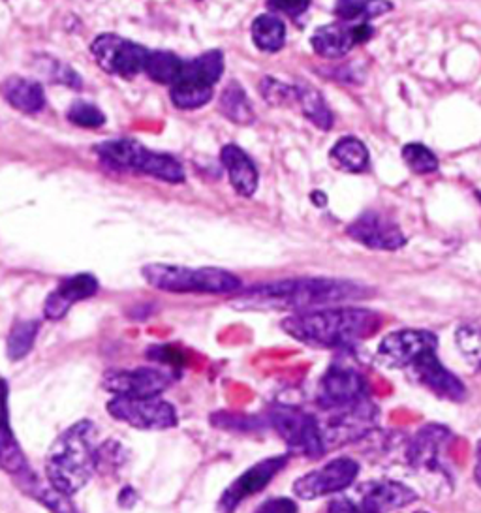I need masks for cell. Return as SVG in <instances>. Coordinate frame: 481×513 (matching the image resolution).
Wrapping results in <instances>:
<instances>
[{
  "mask_svg": "<svg viewBox=\"0 0 481 513\" xmlns=\"http://www.w3.org/2000/svg\"><path fill=\"white\" fill-rule=\"evenodd\" d=\"M357 472H359V465L354 459L350 457L333 459L324 467L301 476L294 483V493L303 500L327 497L350 487L356 482Z\"/></svg>",
  "mask_w": 481,
  "mask_h": 513,
  "instance_id": "8fae6325",
  "label": "cell"
},
{
  "mask_svg": "<svg viewBox=\"0 0 481 513\" xmlns=\"http://www.w3.org/2000/svg\"><path fill=\"white\" fill-rule=\"evenodd\" d=\"M373 27L369 23H331L322 25L312 34V49L324 59H339L348 55L354 47L361 46L373 38Z\"/></svg>",
  "mask_w": 481,
  "mask_h": 513,
  "instance_id": "7c38bea8",
  "label": "cell"
},
{
  "mask_svg": "<svg viewBox=\"0 0 481 513\" xmlns=\"http://www.w3.org/2000/svg\"><path fill=\"white\" fill-rule=\"evenodd\" d=\"M416 498V491L404 483L380 480L361 485L356 506L361 513H389L412 504Z\"/></svg>",
  "mask_w": 481,
  "mask_h": 513,
  "instance_id": "ac0fdd59",
  "label": "cell"
},
{
  "mask_svg": "<svg viewBox=\"0 0 481 513\" xmlns=\"http://www.w3.org/2000/svg\"><path fill=\"white\" fill-rule=\"evenodd\" d=\"M96 467L98 448L94 444V425L91 421H79L49 448L47 483L66 497H72L89 483Z\"/></svg>",
  "mask_w": 481,
  "mask_h": 513,
  "instance_id": "3957f363",
  "label": "cell"
},
{
  "mask_svg": "<svg viewBox=\"0 0 481 513\" xmlns=\"http://www.w3.org/2000/svg\"><path fill=\"white\" fill-rule=\"evenodd\" d=\"M27 487H31V493L34 497L38 498L42 504H46L47 508L51 512L55 513H74L72 506L68 504V497L59 493L55 487H51L49 483L42 485L36 480H31V483H27Z\"/></svg>",
  "mask_w": 481,
  "mask_h": 513,
  "instance_id": "d590c367",
  "label": "cell"
},
{
  "mask_svg": "<svg viewBox=\"0 0 481 513\" xmlns=\"http://www.w3.org/2000/svg\"><path fill=\"white\" fill-rule=\"evenodd\" d=\"M327 513H361L359 508L356 506V502L348 500V498H339V500H333L327 508Z\"/></svg>",
  "mask_w": 481,
  "mask_h": 513,
  "instance_id": "60d3db41",
  "label": "cell"
},
{
  "mask_svg": "<svg viewBox=\"0 0 481 513\" xmlns=\"http://www.w3.org/2000/svg\"><path fill=\"white\" fill-rule=\"evenodd\" d=\"M222 162L235 192L243 198H250L258 188V170L250 156L237 145H226L222 149Z\"/></svg>",
  "mask_w": 481,
  "mask_h": 513,
  "instance_id": "7402d4cb",
  "label": "cell"
},
{
  "mask_svg": "<svg viewBox=\"0 0 481 513\" xmlns=\"http://www.w3.org/2000/svg\"><path fill=\"white\" fill-rule=\"evenodd\" d=\"M66 117H68L70 123L81 126V128H98V126L106 123V115L96 108L94 104L83 102V100L74 102L70 109H68Z\"/></svg>",
  "mask_w": 481,
  "mask_h": 513,
  "instance_id": "e575fe53",
  "label": "cell"
},
{
  "mask_svg": "<svg viewBox=\"0 0 481 513\" xmlns=\"http://www.w3.org/2000/svg\"><path fill=\"white\" fill-rule=\"evenodd\" d=\"M312 202L316 203L318 207H324L327 203V198L324 196V192H320V190H314L312 192Z\"/></svg>",
  "mask_w": 481,
  "mask_h": 513,
  "instance_id": "7bdbcfd3",
  "label": "cell"
},
{
  "mask_svg": "<svg viewBox=\"0 0 481 513\" xmlns=\"http://www.w3.org/2000/svg\"><path fill=\"white\" fill-rule=\"evenodd\" d=\"M393 10L391 0H337L335 16L346 23H367L374 17L386 16Z\"/></svg>",
  "mask_w": 481,
  "mask_h": 513,
  "instance_id": "484cf974",
  "label": "cell"
},
{
  "mask_svg": "<svg viewBox=\"0 0 481 513\" xmlns=\"http://www.w3.org/2000/svg\"><path fill=\"white\" fill-rule=\"evenodd\" d=\"M183 66H185V61H181L170 51H151L147 57V64H145V74L156 83L173 85L181 76Z\"/></svg>",
  "mask_w": 481,
  "mask_h": 513,
  "instance_id": "f546056e",
  "label": "cell"
},
{
  "mask_svg": "<svg viewBox=\"0 0 481 513\" xmlns=\"http://www.w3.org/2000/svg\"><path fill=\"white\" fill-rule=\"evenodd\" d=\"M260 91L271 106H286L290 102H297V87L286 85L279 79L265 78L260 83Z\"/></svg>",
  "mask_w": 481,
  "mask_h": 513,
  "instance_id": "74e56055",
  "label": "cell"
},
{
  "mask_svg": "<svg viewBox=\"0 0 481 513\" xmlns=\"http://www.w3.org/2000/svg\"><path fill=\"white\" fill-rule=\"evenodd\" d=\"M331 162L346 173H361L369 168V151L365 143L354 136L341 138L329 151Z\"/></svg>",
  "mask_w": 481,
  "mask_h": 513,
  "instance_id": "d4e9b609",
  "label": "cell"
},
{
  "mask_svg": "<svg viewBox=\"0 0 481 513\" xmlns=\"http://www.w3.org/2000/svg\"><path fill=\"white\" fill-rule=\"evenodd\" d=\"M143 279L156 290L170 294H233L241 288V279L226 269L185 265L151 264L141 269Z\"/></svg>",
  "mask_w": 481,
  "mask_h": 513,
  "instance_id": "277c9868",
  "label": "cell"
},
{
  "mask_svg": "<svg viewBox=\"0 0 481 513\" xmlns=\"http://www.w3.org/2000/svg\"><path fill=\"white\" fill-rule=\"evenodd\" d=\"M346 234L367 249L397 250L406 245V237L397 222L376 211H367L357 217L346 228Z\"/></svg>",
  "mask_w": 481,
  "mask_h": 513,
  "instance_id": "5bb4252c",
  "label": "cell"
},
{
  "mask_svg": "<svg viewBox=\"0 0 481 513\" xmlns=\"http://www.w3.org/2000/svg\"><path fill=\"white\" fill-rule=\"evenodd\" d=\"M254 513H297V504L290 498H271Z\"/></svg>",
  "mask_w": 481,
  "mask_h": 513,
  "instance_id": "ab89813d",
  "label": "cell"
},
{
  "mask_svg": "<svg viewBox=\"0 0 481 513\" xmlns=\"http://www.w3.org/2000/svg\"><path fill=\"white\" fill-rule=\"evenodd\" d=\"M412 371L418 376L419 382L429 391H433L436 397L453 403L465 401L466 388L463 382L442 365V361L436 356V350H427L425 354H421L412 363Z\"/></svg>",
  "mask_w": 481,
  "mask_h": 513,
  "instance_id": "e0dca14e",
  "label": "cell"
},
{
  "mask_svg": "<svg viewBox=\"0 0 481 513\" xmlns=\"http://www.w3.org/2000/svg\"><path fill=\"white\" fill-rule=\"evenodd\" d=\"M252 42L260 51L277 53L286 42V27L275 14L256 17L252 23Z\"/></svg>",
  "mask_w": 481,
  "mask_h": 513,
  "instance_id": "4316f807",
  "label": "cell"
},
{
  "mask_svg": "<svg viewBox=\"0 0 481 513\" xmlns=\"http://www.w3.org/2000/svg\"><path fill=\"white\" fill-rule=\"evenodd\" d=\"M170 96L175 108H202L213 98V85L200 78L188 63H185L181 76L171 85Z\"/></svg>",
  "mask_w": 481,
  "mask_h": 513,
  "instance_id": "44dd1931",
  "label": "cell"
},
{
  "mask_svg": "<svg viewBox=\"0 0 481 513\" xmlns=\"http://www.w3.org/2000/svg\"><path fill=\"white\" fill-rule=\"evenodd\" d=\"M140 173L153 175L155 179L166 181L171 185L185 181L183 166L173 156L164 155V153H153V151H147Z\"/></svg>",
  "mask_w": 481,
  "mask_h": 513,
  "instance_id": "1f68e13d",
  "label": "cell"
},
{
  "mask_svg": "<svg viewBox=\"0 0 481 513\" xmlns=\"http://www.w3.org/2000/svg\"><path fill=\"white\" fill-rule=\"evenodd\" d=\"M286 463H288L286 455H275V457H269L265 461L256 463L247 472H243L220 498L222 512H232L245 498L264 491L265 485H269V482L279 474L280 470L286 467Z\"/></svg>",
  "mask_w": 481,
  "mask_h": 513,
  "instance_id": "2e32d148",
  "label": "cell"
},
{
  "mask_svg": "<svg viewBox=\"0 0 481 513\" xmlns=\"http://www.w3.org/2000/svg\"><path fill=\"white\" fill-rule=\"evenodd\" d=\"M403 160L414 173L427 175L438 170V158L423 143H406L403 147Z\"/></svg>",
  "mask_w": 481,
  "mask_h": 513,
  "instance_id": "836d02e7",
  "label": "cell"
},
{
  "mask_svg": "<svg viewBox=\"0 0 481 513\" xmlns=\"http://www.w3.org/2000/svg\"><path fill=\"white\" fill-rule=\"evenodd\" d=\"M0 93L12 108H16L21 113L34 115L46 106V93L42 85L32 79L17 78V76L8 78L2 83Z\"/></svg>",
  "mask_w": 481,
  "mask_h": 513,
  "instance_id": "603a6c76",
  "label": "cell"
},
{
  "mask_svg": "<svg viewBox=\"0 0 481 513\" xmlns=\"http://www.w3.org/2000/svg\"><path fill=\"white\" fill-rule=\"evenodd\" d=\"M98 292V280L89 273H79L70 279H64L57 290H53L46 299L44 314L47 320H61L78 301L89 299Z\"/></svg>",
  "mask_w": 481,
  "mask_h": 513,
  "instance_id": "d6986e66",
  "label": "cell"
},
{
  "mask_svg": "<svg viewBox=\"0 0 481 513\" xmlns=\"http://www.w3.org/2000/svg\"><path fill=\"white\" fill-rule=\"evenodd\" d=\"M438 339L433 333L423 329H401L389 333L384 341L380 342L378 354L391 367H412V363L425 354L427 350H436Z\"/></svg>",
  "mask_w": 481,
  "mask_h": 513,
  "instance_id": "9a60e30c",
  "label": "cell"
},
{
  "mask_svg": "<svg viewBox=\"0 0 481 513\" xmlns=\"http://www.w3.org/2000/svg\"><path fill=\"white\" fill-rule=\"evenodd\" d=\"M451 433L444 425H425L406 444V463L418 474L448 478L442 455Z\"/></svg>",
  "mask_w": 481,
  "mask_h": 513,
  "instance_id": "30bf717a",
  "label": "cell"
},
{
  "mask_svg": "<svg viewBox=\"0 0 481 513\" xmlns=\"http://www.w3.org/2000/svg\"><path fill=\"white\" fill-rule=\"evenodd\" d=\"M40 331V322L36 320H19L16 322L10 333H8V341H6V354L12 361H19L25 358L34 346L36 337Z\"/></svg>",
  "mask_w": 481,
  "mask_h": 513,
  "instance_id": "4dcf8cb0",
  "label": "cell"
},
{
  "mask_svg": "<svg viewBox=\"0 0 481 513\" xmlns=\"http://www.w3.org/2000/svg\"><path fill=\"white\" fill-rule=\"evenodd\" d=\"M474 478H476V483L481 487V440L478 442V448H476V467H474Z\"/></svg>",
  "mask_w": 481,
  "mask_h": 513,
  "instance_id": "b9f144b4",
  "label": "cell"
},
{
  "mask_svg": "<svg viewBox=\"0 0 481 513\" xmlns=\"http://www.w3.org/2000/svg\"><path fill=\"white\" fill-rule=\"evenodd\" d=\"M367 296L369 290L352 280L294 279L252 288L249 294L239 297L235 305H239V309H290L305 312L326 309V305Z\"/></svg>",
  "mask_w": 481,
  "mask_h": 513,
  "instance_id": "7a4b0ae2",
  "label": "cell"
},
{
  "mask_svg": "<svg viewBox=\"0 0 481 513\" xmlns=\"http://www.w3.org/2000/svg\"><path fill=\"white\" fill-rule=\"evenodd\" d=\"M329 414L331 418L327 423H320L326 450L367 436V433L376 427L378 420V410L369 401H361L357 405L339 410H329Z\"/></svg>",
  "mask_w": 481,
  "mask_h": 513,
  "instance_id": "9c48e42d",
  "label": "cell"
},
{
  "mask_svg": "<svg viewBox=\"0 0 481 513\" xmlns=\"http://www.w3.org/2000/svg\"><path fill=\"white\" fill-rule=\"evenodd\" d=\"M220 111L237 125H250L254 121V109L250 106L249 96L239 83H230L220 94Z\"/></svg>",
  "mask_w": 481,
  "mask_h": 513,
  "instance_id": "f1b7e54d",
  "label": "cell"
},
{
  "mask_svg": "<svg viewBox=\"0 0 481 513\" xmlns=\"http://www.w3.org/2000/svg\"><path fill=\"white\" fill-rule=\"evenodd\" d=\"M91 51L94 61L106 74L125 79L136 78L145 72L147 57L151 53L140 44H134L117 34L96 36Z\"/></svg>",
  "mask_w": 481,
  "mask_h": 513,
  "instance_id": "52a82bcc",
  "label": "cell"
},
{
  "mask_svg": "<svg viewBox=\"0 0 481 513\" xmlns=\"http://www.w3.org/2000/svg\"><path fill=\"white\" fill-rule=\"evenodd\" d=\"M455 342L463 358L476 371H481V318L461 324L455 333Z\"/></svg>",
  "mask_w": 481,
  "mask_h": 513,
  "instance_id": "d6a6232c",
  "label": "cell"
},
{
  "mask_svg": "<svg viewBox=\"0 0 481 513\" xmlns=\"http://www.w3.org/2000/svg\"><path fill=\"white\" fill-rule=\"evenodd\" d=\"M94 151L113 168L140 171L149 149L143 147L138 141L113 140L96 145Z\"/></svg>",
  "mask_w": 481,
  "mask_h": 513,
  "instance_id": "cb8c5ba5",
  "label": "cell"
},
{
  "mask_svg": "<svg viewBox=\"0 0 481 513\" xmlns=\"http://www.w3.org/2000/svg\"><path fill=\"white\" fill-rule=\"evenodd\" d=\"M190 66L211 85H217L218 79L222 78L224 72V57L220 51H207L194 61H188Z\"/></svg>",
  "mask_w": 481,
  "mask_h": 513,
  "instance_id": "8d00e7d4",
  "label": "cell"
},
{
  "mask_svg": "<svg viewBox=\"0 0 481 513\" xmlns=\"http://www.w3.org/2000/svg\"><path fill=\"white\" fill-rule=\"evenodd\" d=\"M380 326V314L361 307H326L297 312L282 322V329L295 341L335 350H346L357 342L371 339Z\"/></svg>",
  "mask_w": 481,
  "mask_h": 513,
  "instance_id": "6da1fadb",
  "label": "cell"
},
{
  "mask_svg": "<svg viewBox=\"0 0 481 513\" xmlns=\"http://www.w3.org/2000/svg\"><path fill=\"white\" fill-rule=\"evenodd\" d=\"M269 421L280 438L297 453L320 457L326 453L320 421L294 406H275L269 412Z\"/></svg>",
  "mask_w": 481,
  "mask_h": 513,
  "instance_id": "5b68a950",
  "label": "cell"
},
{
  "mask_svg": "<svg viewBox=\"0 0 481 513\" xmlns=\"http://www.w3.org/2000/svg\"><path fill=\"white\" fill-rule=\"evenodd\" d=\"M267 6H269L271 12L284 14V16L299 17L309 10L311 0H267Z\"/></svg>",
  "mask_w": 481,
  "mask_h": 513,
  "instance_id": "f35d334b",
  "label": "cell"
},
{
  "mask_svg": "<svg viewBox=\"0 0 481 513\" xmlns=\"http://www.w3.org/2000/svg\"><path fill=\"white\" fill-rule=\"evenodd\" d=\"M0 468L10 474H25L27 461L17 444L8 416V386L0 378Z\"/></svg>",
  "mask_w": 481,
  "mask_h": 513,
  "instance_id": "ffe728a7",
  "label": "cell"
},
{
  "mask_svg": "<svg viewBox=\"0 0 481 513\" xmlns=\"http://www.w3.org/2000/svg\"><path fill=\"white\" fill-rule=\"evenodd\" d=\"M111 418L140 431H168L177 425L175 408L158 397H113L108 403Z\"/></svg>",
  "mask_w": 481,
  "mask_h": 513,
  "instance_id": "8992f818",
  "label": "cell"
},
{
  "mask_svg": "<svg viewBox=\"0 0 481 513\" xmlns=\"http://www.w3.org/2000/svg\"><path fill=\"white\" fill-rule=\"evenodd\" d=\"M170 374L153 369L138 367L130 371H111L104 376V388L117 397H158L170 388Z\"/></svg>",
  "mask_w": 481,
  "mask_h": 513,
  "instance_id": "4fadbf2b",
  "label": "cell"
},
{
  "mask_svg": "<svg viewBox=\"0 0 481 513\" xmlns=\"http://www.w3.org/2000/svg\"><path fill=\"white\" fill-rule=\"evenodd\" d=\"M367 380L363 373L346 363H333L318 386V406L322 410H339L367 401Z\"/></svg>",
  "mask_w": 481,
  "mask_h": 513,
  "instance_id": "ba28073f",
  "label": "cell"
},
{
  "mask_svg": "<svg viewBox=\"0 0 481 513\" xmlns=\"http://www.w3.org/2000/svg\"><path fill=\"white\" fill-rule=\"evenodd\" d=\"M297 102L301 106L303 115L311 121L312 125L318 126L320 130H331L333 113L327 108L326 98L320 91H316L311 85H299Z\"/></svg>",
  "mask_w": 481,
  "mask_h": 513,
  "instance_id": "83f0119b",
  "label": "cell"
}]
</instances>
